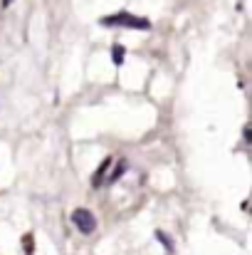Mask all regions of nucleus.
I'll return each instance as SVG.
<instances>
[{
  "label": "nucleus",
  "instance_id": "nucleus-1",
  "mask_svg": "<svg viewBox=\"0 0 252 255\" xmlns=\"http://www.w3.org/2000/svg\"><path fill=\"white\" fill-rule=\"evenodd\" d=\"M101 25H119V27H134V30H149L151 22L146 17L131 15V12H116V15H106L101 17Z\"/></svg>",
  "mask_w": 252,
  "mask_h": 255
},
{
  "label": "nucleus",
  "instance_id": "nucleus-6",
  "mask_svg": "<svg viewBox=\"0 0 252 255\" xmlns=\"http://www.w3.org/2000/svg\"><path fill=\"white\" fill-rule=\"evenodd\" d=\"M156 238H159V241H161V243L166 246L168 251H173V243H170V241L166 238V233H164V231H159V233H156Z\"/></svg>",
  "mask_w": 252,
  "mask_h": 255
},
{
  "label": "nucleus",
  "instance_id": "nucleus-5",
  "mask_svg": "<svg viewBox=\"0 0 252 255\" xmlns=\"http://www.w3.org/2000/svg\"><path fill=\"white\" fill-rule=\"evenodd\" d=\"M124 55H126V50H124L121 45H114V47H111V60H114V65H121V62H124Z\"/></svg>",
  "mask_w": 252,
  "mask_h": 255
},
{
  "label": "nucleus",
  "instance_id": "nucleus-4",
  "mask_svg": "<svg viewBox=\"0 0 252 255\" xmlns=\"http://www.w3.org/2000/svg\"><path fill=\"white\" fill-rule=\"evenodd\" d=\"M124 171H126V161H119V164H116V169L106 176V183H116V181L124 176Z\"/></svg>",
  "mask_w": 252,
  "mask_h": 255
},
{
  "label": "nucleus",
  "instance_id": "nucleus-7",
  "mask_svg": "<svg viewBox=\"0 0 252 255\" xmlns=\"http://www.w3.org/2000/svg\"><path fill=\"white\" fill-rule=\"evenodd\" d=\"M10 2H12V0H2V7H7V5H10Z\"/></svg>",
  "mask_w": 252,
  "mask_h": 255
},
{
  "label": "nucleus",
  "instance_id": "nucleus-3",
  "mask_svg": "<svg viewBox=\"0 0 252 255\" xmlns=\"http://www.w3.org/2000/svg\"><path fill=\"white\" fill-rule=\"evenodd\" d=\"M109 166H111V159H104L101 166L96 169V173L91 176V186H94V188H99V186L106 181V171H109Z\"/></svg>",
  "mask_w": 252,
  "mask_h": 255
},
{
  "label": "nucleus",
  "instance_id": "nucleus-2",
  "mask_svg": "<svg viewBox=\"0 0 252 255\" xmlns=\"http://www.w3.org/2000/svg\"><path fill=\"white\" fill-rule=\"evenodd\" d=\"M72 223L77 226V231L84 233V236H89V233L96 231V218H94V213L86 211V208H75V211H72Z\"/></svg>",
  "mask_w": 252,
  "mask_h": 255
}]
</instances>
